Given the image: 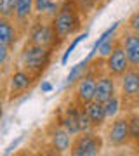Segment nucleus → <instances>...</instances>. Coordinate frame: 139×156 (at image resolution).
Wrapping results in <instances>:
<instances>
[{
  "label": "nucleus",
  "mask_w": 139,
  "mask_h": 156,
  "mask_svg": "<svg viewBox=\"0 0 139 156\" xmlns=\"http://www.w3.org/2000/svg\"><path fill=\"white\" fill-rule=\"evenodd\" d=\"M82 11L78 7L77 0H63L57 12L52 16V26H54L56 37L59 45L64 44L68 38H71L78 31H82Z\"/></svg>",
  "instance_id": "nucleus-1"
},
{
  "label": "nucleus",
  "mask_w": 139,
  "mask_h": 156,
  "mask_svg": "<svg viewBox=\"0 0 139 156\" xmlns=\"http://www.w3.org/2000/svg\"><path fill=\"white\" fill-rule=\"evenodd\" d=\"M52 56H54V49L42 47V45L31 44L26 40V44L23 45L21 52L17 56V66L31 71L37 78H40L42 73L49 68Z\"/></svg>",
  "instance_id": "nucleus-2"
},
{
  "label": "nucleus",
  "mask_w": 139,
  "mask_h": 156,
  "mask_svg": "<svg viewBox=\"0 0 139 156\" xmlns=\"http://www.w3.org/2000/svg\"><path fill=\"white\" fill-rule=\"evenodd\" d=\"M104 69V59H92L89 71L85 73L80 80L77 82V85L73 87V97L71 99L80 104V106H87L89 102L96 99V85H97V76L99 73Z\"/></svg>",
  "instance_id": "nucleus-3"
},
{
  "label": "nucleus",
  "mask_w": 139,
  "mask_h": 156,
  "mask_svg": "<svg viewBox=\"0 0 139 156\" xmlns=\"http://www.w3.org/2000/svg\"><path fill=\"white\" fill-rule=\"evenodd\" d=\"M26 37L28 42L37 45H42V47H49V49H59L61 45L57 42V37H56L54 26H52V21L47 19V17H35L31 24L28 26L26 30Z\"/></svg>",
  "instance_id": "nucleus-4"
},
{
  "label": "nucleus",
  "mask_w": 139,
  "mask_h": 156,
  "mask_svg": "<svg viewBox=\"0 0 139 156\" xmlns=\"http://www.w3.org/2000/svg\"><path fill=\"white\" fill-rule=\"evenodd\" d=\"M106 146L104 135H101L97 130L90 132H80L73 137V144L70 154L73 156H97L103 153Z\"/></svg>",
  "instance_id": "nucleus-5"
},
{
  "label": "nucleus",
  "mask_w": 139,
  "mask_h": 156,
  "mask_svg": "<svg viewBox=\"0 0 139 156\" xmlns=\"http://www.w3.org/2000/svg\"><path fill=\"white\" fill-rule=\"evenodd\" d=\"M104 140H106V146L108 147H113V149H120V147H125V146H132V137H130L127 113L110 120V123L106 125Z\"/></svg>",
  "instance_id": "nucleus-6"
},
{
  "label": "nucleus",
  "mask_w": 139,
  "mask_h": 156,
  "mask_svg": "<svg viewBox=\"0 0 139 156\" xmlns=\"http://www.w3.org/2000/svg\"><path fill=\"white\" fill-rule=\"evenodd\" d=\"M118 82H120L118 94L122 95L123 108L134 109L139 104V68L130 66Z\"/></svg>",
  "instance_id": "nucleus-7"
},
{
  "label": "nucleus",
  "mask_w": 139,
  "mask_h": 156,
  "mask_svg": "<svg viewBox=\"0 0 139 156\" xmlns=\"http://www.w3.org/2000/svg\"><path fill=\"white\" fill-rule=\"evenodd\" d=\"M47 142H49V147L52 149V153L64 154V153H70V149H71L73 135L56 120L47 128Z\"/></svg>",
  "instance_id": "nucleus-8"
},
{
  "label": "nucleus",
  "mask_w": 139,
  "mask_h": 156,
  "mask_svg": "<svg viewBox=\"0 0 139 156\" xmlns=\"http://www.w3.org/2000/svg\"><path fill=\"white\" fill-rule=\"evenodd\" d=\"M35 80H37V76H35L31 71L24 69V68L17 66L16 69H12L11 76H9V80H7L9 97H11V99H16V97H19L21 94L28 92V90L33 87Z\"/></svg>",
  "instance_id": "nucleus-9"
},
{
  "label": "nucleus",
  "mask_w": 139,
  "mask_h": 156,
  "mask_svg": "<svg viewBox=\"0 0 139 156\" xmlns=\"http://www.w3.org/2000/svg\"><path fill=\"white\" fill-rule=\"evenodd\" d=\"M129 68H130V62H129L127 52H125V49L122 45V40H120L117 44V47H115V50L104 59V69L110 75H113L115 78L120 80Z\"/></svg>",
  "instance_id": "nucleus-10"
},
{
  "label": "nucleus",
  "mask_w": 139,
  "mask_h": 156,
  "mask_svg": "<svg viewBox=\"0 0 139 156\" xmlns=\"http://www.w3.org/2000/svg\"><path fill=\"white\" fill-rule=\"evenodd\" d=\"M80 113H82V106L71 99L57 115V122L61 123L73 137L82 132V128H80Z\"/></svg>",
  "instance_id": "nucleus-11"
},
{
  "label": "nucleus",
  "mask_w": 139,
  "mask_h": 156,
  "mask_svg": "<svg viewBox=\"0 0 139 156\" xmlns=\"http://www.w3.org/2000/svg\"><path fill=\"white\" fill-rule=\"evenodd\" d=\"M117 80L113 75L103 69L97 76V85H96V101H101V102H106V101L113 97L115 94H118V85Z\"/></svg>",
  "instance_id": "nucleus-12"
},
{
  "label": "nucleus",
  "mask_w": 139,
  "mask_h": 156,
  "mask_svg": "<svg viewBox=\"0 0 139 156\" xmlns=\"http://www.w3.org/2000/svg\"><path fill=\"white\" fill-rule=\"evenodd\" d=\"M35 17H37V14H35V0H17L12 21L23 30V33H26L28 26L31 24Z\"/></svg>",
  "instance_id": "nucleus-13"
},
{
  "label": "nucleus",
  "mask_w": 139,
  "mask_h": 156,
  "mask_svg": "<svg viewBox=\"0 0 139 156\" xmlns=\"http://www.w3.org/2000/svg\"><path fill=\"white\" fill-rule=\"evenodd\" d=\"M21 35H23V30L12 19L0 17V45H5V47L14 50V47L21 38Z\"/></svg>",
  "instance_id": "nucleus-14"
},
{
  "label": "nucleus",
  "mask_w": 139,
  "mask_h": 156,
  "mask_svg": "<svg viewBox=\"0 0 139 156\" xmlns=\"http://www.w3.org/2000/svg\"><path fill=\"white\" fill-rule=\"evenodd\" d=\"M94 56H96V52H94V50H90L89 56H85L82 61H78L77 64H73V66L70 68V73L66 75V80H64V89H73V87L77 85L78 80L89 71V68H90V64H92Z\"/></svg>",
  "instance_id": "nucleus-15"
},
{
  "label": "nucleus",
  "mask_w": 139,
  "mask_h": 156,
  "mask_svg": "<svg viewBox=\"0 0 139 156\" xmlns=\"http://www.w3.org/2000/svg\"><path fill=\"white\" fill-rule=\"evenodd\" d=\"M120 40H122L123 49H125V52H127L130 66L139 68V35L125 30V31L120 35Z\"/></svg>",
  "instance_id": "nucleus-16"
},
{
  "label": "nucleus",
  "mask_w": 139,
  "mask_h": 156,
  "mask_svg": "<svg viewBox=\"0 0 139 156\" xmlns=\"http://www.w3.org/2000/svg\"><path fill=\"white\" fill-rule=\"evenodd\" d=\"M85 113L89 115L90 122H92V127L94 130H101L103 127H106V122H108V116H106V109H104V102L101 101H92L87 106H83Z\"/></svg>",
  "instance_id": "nucleus-17"
},
{
  "label": "nucleus",
  "mask_w": 139,
  "mask_h": 156,
  "mask_svg": "<svg viewBox=\"0 0 139 156\" xmlns=\"http://www.w3.org/2000/svg\"><path fill=\"white\" fill-rule=\"evenodd\" d=\"M59 5H61V2H57V0H35V14L38 17L52 19Z\"/></svg>",
  "instance_id": "nucleus-18"
},
{
  "label": "nucleus",
  "mask_w": 139,
  "mask_h": 156,
  "mask_svg": "<svg viewBox=\"0 0 139 156\" xmlns=\"http://www.w3.org/2000/svg\"><path fill=\"white\" fill-rule=\"evenodd\" d=\"M104 109H106V116H108V122L113 120V118H117L122 115L123 111V101H122V95L120 94H115L113 97L104 102Z\"/></svg>",
  "instance_id": "nucleus-19"
},
{
  "label": "nucleus",
  "mask_w": 139,
  "mask_h": 156,
  "mask_svg": "<svg viewBox=\"0 0 139 156\" xmlns=\"http://www.w3.org/2000/svg\"><path fill=\"white\" fill-rule=\"evenodd\" d=\"M118 42H120V37H111L110 40L103 42V44L96 49V56L99 57V59H106V57L110 56L113 50H115V47H117Z\"/></svg>",
  "instance_id": "nucleus-20"
},
{
  "label": "nucleus",
  "mask_w": 139,
  "mask_h": 156,
  "mask_svg": "<svg viewBox=\"0 0 139 156\" xmlns=\"http://www.w3.org/2000/svg\"><path fill=\"white\" fill-rule=\"evenodd\" d=\"M120 26H122V23H120V21H115V23H113V24L110 26V28H106L104 31H103V33L99 35V38L96 40V44H94V47H92V50L96 52V49H97V47H99V45L103 44V42L110 40L111 37H115V35H117V31L120 30Z\"/></svg>",
  "instance_id": "nucleus-21"
},
{
  "label": "nucleus",
  "mask_w": 139,
  "mask_h": 156,
  "mask_svg": "<svg viewBox=\"0 0 139 156\" xmlns=\"http://www.w3.org/2000/svg\"><path fill=\"white\" fill-rule=\"evenodd\" d=\"M17 0H0V17L4 19H14Z\"/></svg>",
  "instance_id": "nucleus-22"
},
{
  "label": "nucleus",
  "mask_w": 139,
  "mask_h": 156,
  "mask_svg": "<svg viewBox=\"0 0 139 156\" xmlns=\"http://www.w3.org/2000/svg\"><path fill=\"white\" fill-rule=\"evenodd\" d=\"M87 37H89V33H87V31H83V33L77 35V37H75V38L71 40V44H70V45L66 47V50H64V54H63V57H61V64H66L68 59H70V56L73 54V50L77 49V45L80 44L82 40H85Z\"/></svg>",
  "instance_id": "nucleus-23"
},
{
  "label": "nucleus",
  "mask_w": 139,
  "mask_h": 156,
  "mask_svg": "<svg viewBox=\"0 0 139 156\" xmlns=\"http://www.w3.org/2000/svg\"><path fill=\"white\" fill-rule=\"evenodd\" d=\"M129 128H130V137H132V144L139 139V113L137 111H129Z\"/></svg>",
  "instance_id": "nucleus-24"
},
{
  "label": "nucleus",
  "mask_w": 139,
  "mask_h": 156,
  "mask_svg": "<svg viewBox=\"0 0 139 156\" xmlns=\"http://www.w3.org/2000/svg\"><path fill=\"white\" fill-rule=\"evenodd\" d=\"M125 30H129V31H132V33L139 35V11H134L132 14L127 17Z\"/></svg>",
  "instance_id": "nucleus-25"
},
{
  "label": "nucleus",
  "mask_w": 139,
  "mask_h": 156,
  "mask_svg": "<svg viewBox=\"0 0 139 156\" xmlns=\"http://www.w3.org/2000/svg\"><path fill=\"white\" fill-rule=\"evenodd\" d=\"M11 54H12V49H9V47H5V45H0V64H2L4 69L7 68V62H9Z\"/></svg>",
  "instance_id": "nucleus-26"
},
{
  "label": "nucleus",
  "mask_w": 139,
  "mask_h": 156,
  "mask_svg": "<svg viewBox=\"0 0 139 156\" xmlns=\"http://www.w3.org/2000/svg\"><path fill=\"white\" fill-rule=\"evenodd\" d=\"M40 90H42V94H49L50 90H52V83L47 82V80H42V83H40Z\"/></svg>",
  "instance_id": "nucleus-27"
},
{
  "label": "nucleus",
  "mask_w": 139,
  "mask_h": 156,
  "mask_svg": "<svg viewBox=\"0 0 139 156\" xmlns=\"http://www.w3.org/2000/svg\"><path fill=\"white\" fill-rule=\"evenodd\" d=\"M132 147H134V149H136V151L139 153V139H137V140H136V142L132 144Z\"/></svg>",
  "instance_id": "nucleus-28"
}]
</instances>
